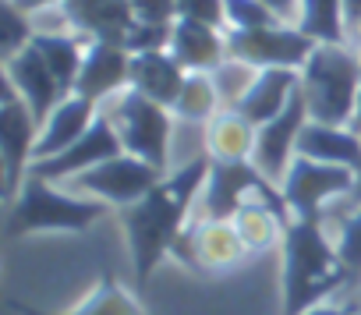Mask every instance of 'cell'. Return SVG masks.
Here are the masks:
<instances>
[{"mask_svg":"<svg viewBox=\"0 0 361 315\" xmlns=\"http://www.w3.org/2000/svg\"><path fill=\"white\" fill-rule=\"evenodd\" d=\"M209 171H213V160L206 152H199L192 160L177 163L173 171H166L163 181L145 199L121 209V223H124V237H128L131 269H135L138 287H145L152 280V273L163 266V259H170L177 237L195 220Z\"/></svg>","mask_w":361,"mask_h":315,"instance_id":"6da1fadb","label":"cell"},{"mask_svg":"<svg viewBox=\"0 0 361 315\" xmlns=\"http://www.w3.org/2000/svg\"><path fill=\"white\" fill-rule=\"evenodd\" d=\"M280 290L283 315H301L315 304L340 301L347 290V269L336 252V237L326 220H290L280 245Z\"/></svg>","mask_w":361,"mask_h":315,"instance_id":"7a4b0ae2","label":"cell"},{"mask_svg":"<svg viewBox=\"0 0 361 315\" xmlns=\"http://www.w3.org/2000/svg\"><path fill=\"white\" fill-rule=\"evenodd\" d=\"M106 213H110L106 202L29 174L22 192L8 202L4 234L11 241L29 237V234H85Z\"/></svg>","mask_w":361,"mask_h":315,"instance_id":"3957f363","label":"cell"},{"mask_svg":"<svg viewBox=\"0 0 361 315\" xmlns=\"http://www.w3.org/2000/svg\"><path fill=\"white\" fill-rule=\"evenodd\" d=\"M301 96L308 121L354 124L361 99V61L347 43H319L301 68Z\"/></svg>","mask_w":361,"mask_h":315,"instance_id":"277c9868","label":"cell"},{"mask_svg":"<svg viewBox=\"0 0 361 315\" xmlns=\"http://www.w3.org/2000/svg\"><path fill=\"white\" fill-rule=\"evenodd\" d=\"M99 110L117 128V135L124 142V152H131V156H138V160L159 167L163 174L173 171L170 152H173L177 117H173L170 106H163V103H156V99L135 92V89H124L114 99H106Z\"/></svg>","mask_w":361,"mask_h":315,"instance_id":"5b68a950","label":"cell"},{"mask_svg":"<svg viewBox=\"0 0 361 315\" xmlns=\"http://www.w3.org/2000/svg\"><path fill=\"white\" fill-rule=\"evenodd\" d=\"M287 209L294 220H326V213L340 202H350L357 192V174L336 163L298 156L280 185Z\"/></svg>","mask_w":361,"mask_h":315,"instance_id":"8992f818","label":"cell"},{"mask_svg":"<svg viewBox=\"0 0 361 315\" xmlns=\"http://www.w3.org/2000/svg\"><path fill=\"white\" fill-rule=\"evenodd\" d=\"M159 181H163V171L159 167L138 160V156H131V152H121V156H114V160H106V163L78 174L64 188H71L78 195H89V199H99L110 209H128L138 199H145Z\"/></svg>","mask_w":361,"mask_h":315,"instance_id":"52a82bcc","label":"cell"},{"mask_svg":"<svg viewBox=\"0 0 361 315\" xmlns=\"http://www.w3.org/2000/svg\"><path fill=\"white\" fill-rule=\"evenodd\" d=\"M39 142V121L29 110V103L15 92L11 82H4V99H0V167H4V202H11L36 160Z\"/></svg>","mask_w":361,"mask_h":315,"instance_id":"ba28073f","label":"cell"},{"mask_svg":"<svg viewBox=\"0 0 361 315\" xmlns=\"http://www.w3.org/2000/svg\"><path fill=\"white\" fill-rule=\"evenodd\" d=\"M173 262H180L192 273H231L248 259V248L241 241V234L234 230L231 220H202L195 216L188 223V230L177 237Z\"/></svg>","mask_w":361,"mask_h":315,"instance_id":"9c48e42d","label":"cell"},{"mask_svg":"<svg viewBox=\"0 0 361 315\" xmlns=\"http://www.w3.org/2000/svg\"><path fill=\"white\" fill-rule=\"evenodd\" d=\"M315 47L319 43L312 36H305L298 25H269V29H248V32L227 29L231 57L252 64L255 71H266V68L301 71Z\"/></svg>","mask_w":361,"mask_h":315,"instance_id":"30bf717a","label":"cell"},{"mask_svg":"<svg viewBox=\"0 0 361 315\" xmlns=\"http://www.w3.org/2000/svg\"><path fill=\"white\" fill-rule=\"evenodd\" d=\"M255 195H266V199L287 206L283 192L252 160H245V163H216L213 160V171H209V181H206V192L199 202V216L202 220H234V213Z\"/></svg>","mask_w":361,"mask_h":315,"instance_id":"8fae6325","label":"cell"},{"mask_svg":"<svg viewBox=\"0 0 361 315\" xmlns=\"http://www.w3.org/2000/svg\"><path fill=\"white\" fill-rule=\"evenodd\" d=\"M121 152H124V142H121L117 128H114V124L103 117V110H99L96 124H92L75 145H68L64 152L50 156V160H36V163L29 167V174H36V178H43V181H54V185H68V181H75L78 174H85V171H92V167L114 160V156H121Z\"/></svg>","mask_w":361,"mask_h":315,"instance_id":"7c38bea8","label":"cell"},{"mask_svg":"<svg viewBox=\"0 0 361 315\" xmlns=\"http://www.w3.org/2000/svg\"><path fill=\"white\" fill-rule=\"evenodd\" d=\"M305 124H308V106H305V96H301V89H298V96L290 99V106H287L280 117L266 121V124L259 128V135H255V156H252V163H255L276 188L283 185L290 163L298 160V142H301Z\"/></svg>","mask_w":361,"mask_h":315,"instance_id":"4fadbf2b","label":"cell"},{"mask_svg":"<svg viewBox=\"0 0 361 315\" xmlns=\"http://www.w3.org/2000/svg\"><path fill=\"white\" fill-rule=\"evenodd\" d=\"M4 82L15 85V92L29 103V110L36 113L39 124L68 99L64 85L57 82V75L50 71V64L43 61V54L32 43L22 54H15V57L4 61Z\"/></svg>","mask_w":361,"mask_h":315,"instance_id":"5bb4252c","label":"cell"},{"mask_svg":"<svg viewBox=\"0 0 361 315\" xmlns=\"http://www.w3.org/2000/svg\"><path fill=\"white\" fill-rule=\"evenodd\" d=\"M64 15L71 29L89 43H117L124 50L138 25L131 0H64Z\"/></svg>","mask_w":361,"mask_h":315,"instance_id":"9a60e30c","label":"cell"},{"mask_svg":"<svg viewBox=\"0 0 361 315\" xmlns=\"http://www.w3.org/2000/svg\"><path fill=\"white\" fill-rule=\"evenodd\" d=\"M298 156H308V160H322V163H336V167L354 171L357 174V192H354V199L343 209L361 202V131L357 128L308 121L305 131H301V142H298Z\"/></svg>","mask_w":361,"mask_h":315,"instance_id":"2e32d148","label":"cell"},{"mask_svg":"<svg viewBox=\"0 0 361 315\" xmlns=\"http://www.w3.org/2000/svg\"><path fill=\"white\" fill-rule=\"evenodd\" d=\"M124 89H131V54L117 43H89L75 92L103 106Z\"/></svg>","mask_w":361,"mask_h":315,"instance_id":"e0dca14e","label":"cell"},{"mask_svg":"<svg viewBox=\"0 0 361 315\" xmlns=\"http://www.w3.org/2000/svg\"><path fill=\"white\" fill-rule=\"evenodd\" d=\"M185 71H206L213 75L227 57V29H213L202 22H188V18H177L170 29V47H166Z\"/></svg>","mask_w":361,"mask_h":315,"instance_id":"ac0fdd59","label":"cell"},{"mask_svg":"<svg viewBox=\"0 0 361 315\" xmlns=\"http://www.w3.org/2000/svg\"><path fill=\"white\" fill-rule=\"evenodd\" d=\"M301 89V71H290V68H266L255 75V82L248 85V92L241 96V103L234 106L245 121H252L255 128H262L266 121L280 117L290 99L298 96Z\"/></svg>","mask_w":361,"mask_h":315,"instance_id":"d6986e66","label":"cell"},{"mask_svg":"<svg viewBox=\"0 0 361 315\" xmlns=\"http://www.w3.org/2000/svg\"><path fill=\"white\" fill-rule=\"evenodd\" d=\"M99 117V103L71 92L43 124H39V142H36V160H50V156L64 152L68 145H75ZM32 160V163H36Z\"/></svg>","mask_w":361,"mask_h":315,"instance_id":"ffe728a7","label":"cell"},{"mask_svg":"<svg viewBox=\"0 0 361 315\" xmlns=\"http://www.w3.org/2000/svg\"><path fill=\"white\" fill-rule=\"evenodd\" d=\"M290 209L266 199V195H255L248 199L238 213H234V230L241 234L248 255H262L269 248H280L283 245V234H287V223H290Z\"/></svg>","mask_w":361,"mask_h":315,"instance_id":"44dd1931","label":"cell"},{"mask_svg":"<svg viewBox=\"0 0 361 315\" xmlns=\"http://www.w3.org/2000/svg\"><path fill=\"white\" fill-rule=\"evenodd\" d=\"M188 82V71L170 50H149V54H131V89L170 106L177 103L180 89Z\"/></svg>","mask_w":361,"mask_h":315,"instance_id":"7402d4cb","label":"cell"},{"mask_svg":"<svg viewBox=\"0 0 361 315\" xmlns=\"http://www.w3.org/2000/svg\"><path fill=\"white\" fill-rule=\"evenodd\" d=\"M202 131H206L202 152L216 163H245V160L255 156L259 128L252 121H245L238 110H220Z\"/></svg>","mask_w":361,"mask_h":315,"instance_id":"603a6c76","label":"cell"},{"mask_svg":"<svg viewBox=\"0 0 361 315\" xmlns=\"http://www.w3.org/2000/svg\"><path fill=\"white\" fill-rule=\"evenodd\" d=\"M11 308L18 315H145L138 297L124 283H117L110 273H103L99 283L92 287V294L68 311H39V308H29V304H18V301H11Z\"/></svg>","mask_w":361,"mask_h":315,"instance_id":"cb8c5ba5","label":"cell"},{"mask_svg":"<svg viewBox=\"0 0 361 315\" xmlns=\"http://www.w3.org/2000/svg\"><path fill=\"white\" fill-rule=\"evenodd\" d=\"M32 47L43 54V61L50 64V71L57 75V82L64 85V92L71 96L75 85H78L82 64H85L89 39L78 36V32H36Z\"/></svg>","mask_w":361,"mask_h":315,"instance_id":"d4e9b609","label":"cell"},{"mask_svg":"<svg viewBox=\"0 0 361 315\" xmlns=\"http://www.w3.org/2000/svg\"><path fill=\"white\" fill-rule=\"evenodd\" d=\"M224 110V99H220V89L213 82V75L206 71H188V82L180 89L177 103H173V117L180 124H209L216 113Z\"/></svg>","mask_w":361,"mask_h":315,"instance_id":"484cf974","label":"cell"},{"mask_svg":"<svg viewBox=\"0 0 361 315\" xmlns=\"http://www.w3.org/2000/svg\"><path fill=\"white\" fill-rule=\"evenodd\" d=\"M333 237H336V252H340V262L347 269V290L340 297V304L350 308V294L357 297L361 304V202L343 209L336 227H333Z\"/></svg>","mask_w":361,"mask_h":315,"instance_id":"4316f807","label":"cell"},{"mask_svg":"<svg viewBox=\"0 0 361 315\" xmlns=\"http://www.w3.org/2000/svg\"><path fill=\"white\" fill-rule=\"evenodd\" d=\"M298 29L315 43H347V11L343 0H301Z\"/></svg>","mask_w":361,"mask_h":315,"instance_id":"83f0119b","label":"cell"},{"mask_svg":"<svg viewBox=\"0 0 361 315\" xmlns=\"http://www.w3.org/2000/svg\"><path fill=\"white\" fill-rule=\"evenodd\" d=\"M36 39V22L11 0H0V61L22 54Z\"/></svg>","mask_w":361,"mask_h":315,"instance_id":"f1b7e54d","label":"cell"},{"mask_svg":"<svg viewBox=\"0 0 361 315\" xmlns=\"http://www.w3.org/2000/svg\"><path fill=\"white\" fill-rule=\"evenodd\" d=\"M255 68L252 64H245V61H234V57H227L216 71H213V82H216V89H220V99H224V110H234L238 103H241V96L248 92V85L255 82Z\"/></svg>","mask_w":361,"mask_h":315,"instance_id":"f546056e","label":"cell"},{"mask_svg":"<svg viewBox=\"0 0 361 315\" xmlns=\"http://www.w3.org/2000/svg\"><path fill=\"white\" fill-rule=\"evenodd\" d=\"M269 25H287V22H280L262 0H227V29L248 32V29H269Z\"/></svg>","mask_w":361,"mask_h":315,"instance_id":"4dcf8cb0","label":"cell"},{"mask_svg":"<svg viewBox=\"0 0 361 315\" xmlns=\"http://www.w3.org/2000/svg\"><path fill=\"white\" fill-rule=\"evenodd\" d=\"M177 18L227 29V0H177Z\"/></svg>","mask_w":361,"mask_h":315,"instance_id":"1f68e13d","label":"cell"},{"mask_svg":"<svg viewBox=\"0 0 361 315\" xmlns=\"http://www.w3.org/2000/svg\"><path fill=\"white\" fill-rule=\"evenodd\" d=\"M131 8H135V18L142 25L170 29L177 22V0H131Z\"/></svg>","mask_w":361,"mask_h":315,"instance_id":"d6a6232c","label":"cell"},{"mask_svg":"<svg viewBox=\"0 0 361 315\" xmlns=\"http://www.w3.org/2000/svg\"><path fill=\"white\" fill-rule=\"evenodd\" d=\"M262 4L287 25H298V18H301V0H262Z\"/></svg>","mask_w":361,"mask_h":315,"instance_id":"836d02e7","label":"cell"},{"mask_svg":"<svg viewBox=\"0 0 361 315\" xmlns=\"http://www.w3.org/2000/svg\"><path fill=\"white\" fill-rule=\"evenodd\" d=\"M15 8H22L25 15H43V11H54V8H64V0H11Z\"/></svg>","mask_w":361,"mask_h":315,"instance_id":"e575fe53","label":"cell"},{"mask_svg":"<svg viewBox=\"0 0 361 315\" xmlns=\"http://www.w3.org/2000/svg\"><path fill=\"white\" fill-rule=\"evenodd\" d=\"M301 315H361V311H354V308H347L340 301H326V304H315V308H308Z\"/></svg>","mask_w":361,"mask_h":315,"instance_id":"d590c367","label":"cell"},{"mask_svg":"<svg viewBox=\"0 0 361 315\" xmlns=\"http://www.w3.org/2000/svg\"><path fill=\"white\" fill-rule=\"evenodd\" d=\"M343 11H347V25L361 18V0H343Z\"/></svg>","mask_w":361,"mask_h":315,"instance_id":"8d00e7d4","label":"cell"},{"mask_svg":"<svg viewBox=\"0 0 361 315\" xmlns=\"http://www.w3.org/2000/svg\"><path fill=\"white\" fill-rule=\"evenodd\" d=\"M350 128H361V99H357V117H354V124Z\"/></svg>","mask_w":361,"mask_h":315,"instance_id":"74e56055","label":"cell"},{"mask_svg":"<svg viewBox=\"0 0 361 315\" xmlns=\"http://www.w3.org/2000/svg\"><path fill=\"white\" fill-rule=\"evenodd\" d=\"M357 131H361V128H357Z\"/></svg>","mask_w":361,"mask_h":315,"instance_id":"f35d334b","label":"cell"}]
</instances>
